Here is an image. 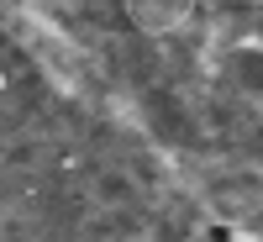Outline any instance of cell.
<instances>
[{"mask_svg":"<svg viewBox=\"0 0 263 242\" xmlns=\"http://www.w3.org/2000/svg\"><path fill=\"white\" fill-rule=\"evenodd\" d=\"M232 79H237V90L263 95V48H237L232 53Z\"/></svg>","mask_w":263,"mask_h":242,"instance_id":"2","label":"cell"},{"mask_svg":"<svg viewBox=\"0 0 263 242\" xmlns=\"http://www.w3.org/2000/svg\"><path fill=\"white\" fill-rule=\"evenodd\" d=\"M142 111H147L153 132H158L163 142H195V121H190V111H184V105L163 90V84H153V90H147Z\"/></svg>","mask_w":263,"mask_h":242,"instance_id":"1","label":"cell"},{"mask_svg":"<svg viewBox=\"0 0 263 242\" xmlns=\"http://www.w3.org/2000/svg\"><path fill=\"white\" fill-rule=\"evenodd\" d=\"M253 153L263 158V126H253Z\"/></svg>","mask_w":263,"mask_h":242,"instance_id":"3","label":"cell"}]
</instances>
